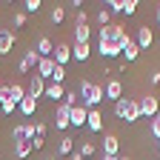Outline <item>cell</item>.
I'll list each match as a JSON object with an SVG mask.
<instances>
[{
    "instance_id": "8",
    "label": "cell",
    "mask_w": 160,
    "mask_h": 160,
    "mask_svg": "<svg viewBox=\"0 0 160 160\" xmlns=\"http://www.w3.org/2000/svg\"><path fill=\"white\" fill-rule=\"evenodd\" d=\"M17 43V34L12 29H0V54H9Z\"/></svg>"
},
{
    "instance_id": "15",
    "label": "cell",
    "mask_w": 160,
    "mask_h": 160,
    "mask_svg": "<svg viewBox=\"0 0 160 160\" xmlns=\"http://www.w3.org/2000/svg\"><path fill=\"white\" fill-rule=\"evenodd\" d=\"M86 129L89 132H103V114H100L97 109H89V120H86Z\"/></svg>"
},
{
    "instance_id": "20",
    "label": "cell",
    "mask_w": 160,
    "mask_h": 160,
    "mask_svg": "<svg viewBox=\"0 0 160 160\" xmlns=\"http://www.w3.org/2000/svg\"><path fill=\"white\" fill-rule=\"evenodd\" d=\"M17 109H20V114H23V117H32V114L37 112V100L26 94V97H23V100L17 103Z\"/></svg>"
},
{
    "instance_id": "19",
    "label": "cell",
    "mask_w": 160,
    "mask_h": 160,
    "mask_svg": "<svg viewBox=\"0 0 160 160\" xmlns=\"http://www.w3.org/2000/svg\"><path fill=\"white\" fill-rule=\"evenodd\" d=\"M34 52H37L40 57H52V54H54V43H52V37H40V40H37V46H34Z\"/></svg>"
},
{
    "instance_id": "4",
    "label": "cell",
    "mask_w": 160,
    "mask_h": 160,
    "mask_svg": "<svg viewBox=\"0 0 160 160\" xmlns=\"http://www.w3.org/2000/svg\"><path fill=\"white\" fill-rule=\"evenodd\" d=\"M103 97H106V100H112V103H117V100L123 97V83H120L117 77H112L109 83L103 86Z\"/></svg>"
},
{
    "instance_id": "7",
    "label": "cell",
    "mask_w": 160,
    "mask_h": 160,
    "mask_svg": "<svg viewBox=\"0 0 160 160\" xmlns=\"http://www.w3.org/2000/svg\"><path fill=\"white\" fill-rule=\"evenodd\" d=\"M134 43H137V49H149V46L154 43V32H152L149 26H137V37H134Z\"/></svg>"
},
{
    "instance_id": "24",
    "label": "cell",
    "mask_w": 160,
    "mask_h": 160,
    "mask_svg": "<svg viewBox=\"0 0 160 160\" xmlns=\"http://www.w3.org/2000/svg\"><path fill=\"white\" fill-rule=\"evenodd\" d=\"M92 29L89 26H74V43H89Z\"/></svg>"
},
{
    "instance_id": "42",
    "label": "cell",
    "mask_w": 160,
    "mask_h": 160,
    "mask_svg": "<svg viewBox=\"0 0 160 160\" xmlns=\"http://www.w3.org/2000/svg\"><path fill=\"white\" fill-rule=\"evenodd\" d=\"M69 160H86V157H83V154H80V152H74V154H72Z\"/></svg>"
},
{
    "instance_id": "32",
    "label": "cell",
    "mask_w": 160,
    "mask_h": 160,
    "mask_svg": "<svg viewBox=\"0 0 160 160\" xmlns=\"http://www.w3.org/2000/svg\"><path fill=\"white\" fill-rule=\"evenodd\" d=\"M97 20H100V26H112V12H109V9H100Z\"/></svg>"
},
{
    "instance_id": "46",
    "label": "cell",
    "mask_w": 160,
    "mask_h": 160,
    "mask_svg": "<svg viewBox=\"0 0 160 160\" xmlns=\"http://www.w3.org/2000/svg\"><path fill=\"white\" fill-rule=\"evenodd\" d=\"M46 160H60V157H57V154H54V157H46Z\"/></svg>"
},
{
    "instance_id": "9",
    "label": "cell",
    "mask_w": 160,
    "mask_h": 160,
    "mask_svg": "<svg viewBox=\"0 0 160 160\" xmlns=\"http://www.w3.org/2000/svg\"><path fill=\"white\" fill-rule=\"evenodd\" d=\"M32 137H34V126H29V123H20L12 132V140H14V143H26V140H32Z\"/></svg>"
},
{
    "instance_id": "21",
    "label": "cell",
    "mask_w": 160,
    "mask_h": 160,
    "mask_svg": "<svg viewBox=\"0 0 160 160\" xmlns=\"http://www.w3.org/2000/svg\"><path fill=\"white\" fill-rule=\"evenodd\" d=\"M120 54L126 57V63H134V60H137V54H140V49H137V43H134V40H126V43H123V49H120Z\"/></svg>"
},
{
    "instance_id": "38",
    "label": "cell",
    "mask_w": 160,
    "mask_h": 160,
    "mask_svg": "<svg viewBox=\"0 0 160 160\" xmlns=\"http://www.w3.org/2000/svg\"><path fill=\"white\" fill-rule=\"evenodd\" d=\"M149 129H152V134H154V137L160 140V114H157V117L152 120V126H149Z\"/></svg>"
},
{
    "instance_id": "5",
    "label": "cell",
    "mask_w": 160,
    "mask_h": 160,
    "mask_svg": "<svg viewBox=\"0 0 160 160\" xmlns=\"http://www.w3.org/2000/svg\"><path fill=\"white\" fill-rule=\"evenodd\" d=\"M52 60H54V66H63V69H66V63L72 60V46H69V43H57Z\"/></svg>"
},
{
    "instance_id": "36",
    "label": "cell",
    "mask_w": 160,
    "mask_h": 160,
    "mask_svg": "<svg viewBox=\"0 0 160 160\" xmlns=\"http://www.w3.org/2000/svg\"><path fill=\"white\" fill-rule=\"evenodd\" d=\"M29 143H32V152H40V149L46 146V140H43V137H32Z\"/></svg>"
},
{
    "instance_id": "44",
    "label": "cell",
    "mask_w": 160,
    "mask_h": 160,
    "mask_svg": "<svg viewBox=\"0 0 160 160\" xmlns=\"http://www.w3.org/2000/svg\"><path fill=\"white\" fill-rule=\"evenodd\" d=\"M100 160H117V157H106V154H103V157H100Z\"/></svg>"
},
{
    "instance_id": "35",
    "label": "cell",
    "mask_w": 160,
    "mask_h": 160,
    "mask_svg": "<svg viewBox=\"0 0 160 160\" xmlns=\"http://www.w3.org/2000/svg\"><path fill=\"white\" fill-rule=\"evenodd\" d=\"M12 23H14L17 29H23V26H26V14H23V12H17V14L12 17Z\"/></svg>"
},
{
    "instance_id": "23",
    "label": "cell",
    "mask_w": 160,
    "mask_h": 160,
    "mask_svg": "<svg viewBox=\"0 0 160 160\" xmlns=\"http://www.w3.org/2000/svg\"><path fill=\"white\" fill-rule=\"evenodd\" d=\"M26 94H29V92L20 86V83H9V100H12V103H20Z\"/></svg>"
},
{
    "instance_id": "30",
    "label": "cell",
    "mask_w": 160,
    "mask_h": 160,
    "mask_svg": "<svg viewBox=\"0 0 160 160\" xmlns=\"http://www.w3.org/2000/svg\"><path fill=\"white\" fill-rule=\"evenodd\" d=\"M137 6H140L137 0H123V12H126V17H132V14L137 12Z\"/></svg>"
},
{
    "instance_id": "14",
    "label": "cell",
    "mask_w": 160,
    "mask_h": 160,
    "mask_svg": "<svg viewBox=\"0 0 160 160\" xmlns=\"http://www.w3.org/2000/svg\"><path fill=\"white\" fill-rule=\"evenodd\" d=\"M126 123H134V120H140V97H129L126 103Z\"/></svg>"
},
{
    "instance_id": "39",
    "label": "cell",
    "mask_w": 160,
    "mask_h": 160,
    "mask_svg": "<svg viewBox=\"0 0 160 160\" xmlns=\"http://www.w3.org/2000/svg\"><path fill=\"white\" fill-rule=\"evenodd\" d=\"M46 134V123H34V137H43Z\"/></svg>"
},
{
    "instance_id": "37",
    "label": "cell",
    "mask_w": 160,
    "mask_h": 160,
    "mask_svg": "<svg viewBox=\"0 0 160 160\" xmlns=\"http://www.w3.org/2000/svg\"><path fill=\"white\" fill-rule=\"evenodd\" d=\"M14 109H17V103H12V100H9V97H6V103H3V106H0V112H3V114H12Z\"/></svg>"
},
{
    "instance_id": "41",
    "label": "cell",
    "mask_w": 160,
    "mask_h": 160,
    "mask_svg": "<svg viewBox=\"0 0 160 160\" xmlns=\"http://www.w3.org/2000/svg\"><path fill=\"white\" fill-rule=\"evenodd\" d=\"M6 97H9V86H0V106L6 103Z\"/></svg>"
},
{
    "instance_id": "6",
    "label": "cell",
    "mask_w": 160,
    "mask_h": 160,
    "mask_svg": "<svg viewBox=\"0 0 160 160\" xmlns=\"http://www.w3.org/2000/svg\"><path fill=\"white\" fill-rule=\"evenodd\" d=\"M37 63H40V54H37L34 49H29V52H26L23 57H20V63H17V69L23 72V74H29V72H32V69H34Z\"/></svg>"
},
{
    "instance_id": "28",
    "label": "cell",
    "mask_w": 160,
    "mask_h": 160,
    "mask_svg": "<svg viewBox=\"0 0 160 160\" xmlns=\"http://www.w3.org/2000/svg\"><path fill=\"white\" fill-rule=\"evenodd\" d=\"M63 80H66V69L63 66H54V74H52L49 83H60V86H63Z\"/></svg>"
},
{
    "instance_id": "2",
    "label": "cell",
    "mask_w": 160,
    "mask_h": 160,
    "mask_svg": "<svg viewBox=\"0 0 160 160\" xmlns=\"http://www.w3.org/2000/svg\"><path fill=\"white\" fill-rule=\"evenodd\" d=\"M160 114V100L157 97H140V117H146V120H154Z\"/></svg>"
},
{
    "instance_id": "16",
    "label": "cell",
    "mask_w": 160,
    "mask_h": 160,
    "mask_svg": "<svg viewBox=\"0 0 160 160\" xmlns=\"http://www.w3.org/2000/svg\"><path fill=\"white\" fill-rule=\"evenodd\" d=\"M89 54H92V46L89 43H74L72 46V60H77V63H86Z\"/></svg>"
},
{
    "instance_id": "10",
    "label": "cell",
    "mask_w": 160,
    "mask_h": 160,
    "mask_svg": "<svg viewBox=\"0 0 160 160\" xmlns=\"http://www.w3.org/2000/svg\"><path fill=\"white\" fill-rule=\"evenodd\" d=\"M103 154L106 157H120V140H117V134H106L103 137Z\"/></svg>"
},
{
    "instance_id": "40",
    "label": "cell",
    "mask_w": 160,
    "mask_h": 160,
    "mask_svg": "<svg viewBox=\"0 0 160 160\" xmlns=\"http://www.w3.org/2000/svg\"><path fill=\"white\" fill-rule=\"evenodd\" d=\"M149 80H152V83H154V86H160V69H154V72L149 74Z\"/></svg>"
},
{
    "instance_id": "29",
    "label": "cell",
    "mask_w": 160,
    "mask_h": 160,
    "mask_svg": "<svg viewBox=\"0 0 160 160\" xmlns=\"http://www.w3.org/2000/svg\"><path fill=\"white\" fill-rule=\"evenodd\" d=\"M126 103H129V97H120V100H117V103H114V114H117L120 120H123V117H126Z\"/></svg>"
},
{
    "instance_id": "43",
    "label": "cell",
    "mask_w": 160,
    "mask_h": 160,
    "mask_svg": "<svg viewBox=\"0 0 160 160\" xmlns=\"http://www.w3.org/2000/svg\"><path fill=\"white\" fill-rule=\"evenodd\" d=\"M117 160H132V157H129V154H123V157H117Z\"/></svg>"
},
{
    "instance_id": "1",
    "label": "cell",
    "mask_w": 160,
    "mask_h": 160,
    "mask_svg": "<svg viewBox=\"0 0 160 160\" xmlns=\"http://www.w3.org/2000/svg\"><path fill=\"white\" fill-rule=\"evenodd\" d=\"M103 100H106L103 97V86L92 83V80H80V103L86 109H97Z\"/></svg>"
},
{
    "instance_id": "11",
    "label": "cell",
    "mask_w": 160,
    "mask_h": 160,
    "mask_svg": "<svg viewBox=\"0 0 160 160\" xmlns=\"http://www.w3.org/2000/svg\"><path fill=\"white\" fill-rule=\"evenodd\" d=\"M52 74H54V60H52V57H40V63H37V77H43L46 83H49Z\"/></svg>"
},
{
    "instance_id": "27",
    "label": "cell",
    "mask_w": 160,
    "mask_h": 160,
    "mask_svg": "<svg viewBox=\"0 0 160 160\" xmlns=\"http://www.w3.org/2000/svg\"><path fill=\"white\" fill-rule=\"evenodd\" d=\"M97 152V146L92 143V140H83V143H80V154H83V157H92Z\"/></svg>"
},
{
    "instance_id": "17",
    "label": "cell",
    "mask_w": 160,
    "mask_h": 160,
    "mask_svg": "<svg viewBox=\"0 0 160 160\" xmlns=\"http://www.w3.org/2000/svg\"><path fill=\"white\" fill-rule=\"evenodd\" d=\"M46 97L54 100V103H63V97H66V86H60V83H46Z\"/></svg>"
},
{
    "instance_id": "12",
    "label": "cell",
    "mask_w": 160,
    "mask_h": 160,
    "mask_svg": "<svg viewBox=\"0 0 160 160\" xmlns=\"http://www.w3.org/2000/svg\"><path fill=\"white\" fill-rule=\"evenodd\" d=\"M29 97H46V80L43 77H37V74H32V83H29Z\"/></svg>"
},
{
    "instance_id": "22",
    "label": "cell",
    "mask_w": 160,
    "mask_h": 160,
    "mask_svg": "<svg viewBox=\"0 0 160 160\" xmlns=\"http://www.w3.org/2000/svg\"><path fill=\"white\" fill-rule=\"evenodd\" d=\"M74 154V140L72 137H60L57 143V157H72Z\"/></svg>"
},
{
    "instance_id": "33",
    "label": "cell",
    "mask_w": 160,
    "mask_h": 160,
    "mask_svg": "<svg viewBox=\"0 0 160 160\" xmlns=\"http://www.w3.org/2000/svg\"><path fill=\"white\" fill-rule=\"evenodd\" d=\"M106 6L112 14H117V12H123V0H106Z\"/></svg>"
},
{
    "instance_id": "3",
    "label": "cell",
    "mask_w": 160,
    "mask_h": 160,
    "mask_svg": "<svg viewBox=\"0 0 160 160\" xmlns=\"http://www.w3.org/2000/svg\"><path fill=\"white\" fill-rule=\"evenodd\" d=\"M69 126H72V106H66V103H57L54 129H57V132H63V129H69Z\"/></svg>"
},
{
    "instance_id": "31",
    "label": "cell",
    "mask_w": 160,
    "mask_h": 160,
    "mask_svg": "<svg viewBox=\"0 0 160 160\" xmlns=\"http://www.w3.org/2000/svg\"><path fill=\"white\" fill-rule=\"evenodd\" d=\"M63 103H66V106H72V109L77 106V92H74V89H66V97H63Z\"/></svg>"
},
{
    "instance_id": "34",
    "label": "cell",
    "mask_w": 160,
    "mask_h": 160,
    "mask_svg": "<svg viewBox=\"0 0 160 160\" xmlns=\"http://www.w3.org/2000/svg\"><path fill=\"white\" fill-rule=\"evenodd\" d=\"M23 6H26V12H32V14H37V12H40V6H43V3H40V0H26V3H23Z\"/></svg>"
},
{
    "instance_id": "18",
    "label": "cell",
    "mask_w": 160,
    "mask_h": 160,
    "mask_svg": "<svg viewBox=\"0 0 160 160\" xmlns=\"http://www.w3.org/2000/svg\"><path fill=\"white\" fill-rule=\"evenodd\" d=\"M86 120H89V109L83 103L72 109V126H86Z\"/></svg>"
},
{
    "instance_id": "45",
    "label": "cell",
    "mask_w": 160,
    "mask_h": 160,
    "mask_svg": "<svg viewBox=\"0 0 160 160\" xmlns=\"http://www.w3.org/2000/svg\"><path fill=\"white\" fill-rule=\"evenodd\" d=\"M154 17H157V23H160V6H157V14H154Z\"/></svg>"
},
{
    "instance_id": "25",
    "label": "cell",
    "mask_w": 160,
    "mask_h": 160,
    "mask_svg": "<svg viewBox=\"0 0 160 160\" xmlns=\"http://www.w3.org/2000/svg\"><path fill=\"white\" fill-rule=\"evenodd\" d=\"M32 154V143H29V140H26V143H14V157L17 160H26Z\"/></svg>"
},
{
    "instance_id": "47",
    "label": "cell",
    "mask_w": 160,
    "mask_h": 160,
    "mask_svg": "<svg viewBox=\"0 0 160 160\" xmlns=\"http://www.w3.org/2000/svg\"><path fill=\"white\" fill-rule=\"evenodd\" d=\"M157 154H160V140H157Z\"/></svg>"
},
{
    "instance_id": "26",
    "label": "cell",
    "mask_w": 160,
    "mask_h": 160,
    "mask_svg": "<svg viewBox=\"0 0 160 160\" xmlns=\"http://www.w3.org/2000/svg\"><path fill=\"white\" fill-rule=\"evenodd\" d=\"M63 20H66V9H63V6H54V9H52V23L60 26Z\"/></svg>"
},
{
    "instance_id": "13",
    "label": "cell",
    "mask_w": 160,
    "mask_h": 160,
    "mask_svg": "<svg viewBox=\"0 0 160 160\" xmlns=\"http://www.w3.org/2000/svg\"><path fill=\"white\" fill-rule=\"evenodd\" d=\"M97 52H100V57H106V60L120 57V46L117 43H106V40H100V43H97Z\"/></svg>"
}]
</instances>
